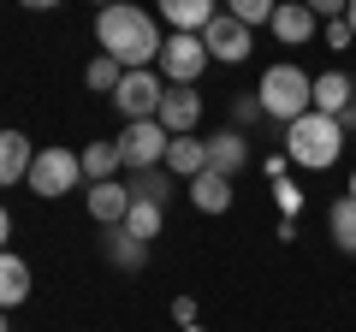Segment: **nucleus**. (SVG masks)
I'll return each instance as SVG.
<instances>
[{
    "label": "nucleus",
    "mask_w": 356,
    "mask_h": 332,
    "mask_svg": "<svg viewBox=\"0 0 356 332\" xmlns=\"http://www.w3.org/2000/svg\"><path fill=\"white\" fill-rule=\"evenodd\" d=\"M273 6H280V0H226V13L238 18V24H273Z\"/></svg>",
    "instance_id": "393cba45"
},
{
    "label": "nucleus",
    "mask_w": 356,
    "mask_h": 332,
    "mask_svg": "<svg viewBox=\"0 0 356 332\" xmlns=\"http://www.w3.org/2000/svg\"><path fill=\"white\" fill-rule=\"evenodd\" d=\"M172 320L178 326H196V297H172Z\"/></svg>",
    "instance_id": "c85d7f7f"
},
{
    "label": "nucleus",
    "mask_w": 356,
    "mask_h": 332,
    "mask_svg": "<svg viewBox=\"0 0 356 332\" xmlns=\"http://www.w3.org/2000/svg\"><path fill=\"white\" fill-rule=\"evenodd\" d=\"M184 190H191L196 214H226V208H232V179H226V172H196Z\"/></svg>",
    "instance_id": "a211bd4d"
},
{
    "label": "nucleus",
    "mask_w": 356,
    "mask_h": 332,
    "mask_svg": "<svg viewBox=\"0 0 356 332\" xmlns=\"http://www.w3.org/2000/svg\"><path fill=\"white\" fill-rule=\"evenodd\" d=\"M202 65H208V48H202L196 30H172L166 36V48H161V77L166 83H196Z\"/></svg>",
    "instance_id": "6e6552de"
},
{
    "label": "nucleus",
    "mask_w": 356,
    "mask_h": 332,
    "mask_svg": "<svg viewBox=\"0 0 356 332\" xmlns=\"http://www.w3.org/2000/svg\"><path fill=\"white\" fill-rule=\"evenodd\" d=\"M178 332H208V326H202V320H196V326H178Z\"/></svg>",
    "instance_id": "f704fd0d"
},
{
    "label": "nucleus",
    "mask_w": 356,
    "mask_h": 332,
    "mask_svg": "<svg viewBox=\"0 0 356 332\" xmlns=\"http://www.w3.org/2000/svg\"><path fill=\"white\" fill-rule=\"evenodd\" d=\"M24 297H30V261L0 249V308H18Z\"/></svg>",
    "instance_id": "6ab92c4d"
},
{
    "label": "nucleus",
    "mask_w": 356,
    "mask_h": 332,
    "mask_svg": "<svg viewBox=\"0 0 356 332\" xmlns=\"http://www.w3.org/2000/svg\"><path fill=\"white\" fill-rule=\"evenodd\" d=\"M30 190L42 196V202H54V196H65V190H77L83 184V154H72V149H36V160H30Z\"/></svg>",
    "instance_id": "20e7f679"
},
{
    "label": "nucleus",
    "mask_w": 356,
    "mask_h": 332,
    "mask_svg": "<svg viewBox=\"0 0 356 332\" xmlns=\"http://www.w3.org/2000/svg\"><path fill=\"white\" fill-rule=\"evenodd\" d=\"M154 13H161L172 30H196V36H202L208 18L220 13V0H154Z\"/></svg>",
    "instance_id": "f3484780"
},
{
    "label": "nucleus",
    "mask_w": 356,
    "mask_h": 332,
    "mask_svg": "<svg viewBox=\"0 0 356 332\" xmlns=\"http://www.w3.org/2000/svg\"><path fill=\"white\" fill-rule=\"evenodd\" d=\"M172 190H178V179L166 172V166H143V172H131V196H143V202H172Z\"/></svg>",
    "instance_id": "412c9836"
},
{
    "label": "nucleus",
    "mask_w": 356,
    "mask_h": 332,
    "mask_svg": "<svg viewBox=\"0 0 356 332\" xmlns=\"http://www.w3.org/2000/svg\"><path fill=\"white\" fill-rule=\"evenodd\" d=\"M344 24H350V30H356V0H350V6H344Z\"/></svg>",
    "instance_id": "473e14b6"
},
{
    "label": "nucleus",
    "mask_w": 356,
    "mask_h": 332,
    "mask_svg": "<svg viewBox=\"0 0 356 332\" xmlns=\"http://www.w3.org/2000/svg\"><path fill=\"white\" fill-rule=\"evenodd\" d=\"M113 142H119V154H125V172H143V166H166V142H172V131H166L161 119H131Z\"/></svg>",
    "instance_id": "39448f33"
},
{
    "label": "nucleus",
    "mask_w": 356,
    "mask_h": 332,
    "mask_svg": "<svg viewBox=\"0 0 356 332\" xmlns=\"http://www.w3.org/2000/svg\"><path fill=\"white\" fill-rule=\"evenodd\" d=\"M0 332H6V308H0Z\"/></svg>",
    "instance_id": "e433bc0d"
},
{
    "label": "nucleus",
    "mask_w": 356,
    "mask_h": 332,
    "mask_svg": "<svg viewBox=\"0 0 356 332\" xmlns=\"http://www.w3.org/2000/svg\"><path fill=\"white\" fill-rule=\"evenodd\" d=\"M327 231H332V243H339L344 256H356V196H339L327 208Z\"/></svg>",
    "instance_id": "4be33fe9"
},
{
    "label": "nucleus",
    "mask_w": 356,
    "mask_h": 332,
    "mask_svg": "<svg viewBox=\"0 0 356 332\" xmlns=\"http://www.w3.org/2000/svg\"><path fill=\"white\" fill-rule=\"evenodd\" d=\"M344 154V125L327 113H303L285 125V160L303 166V172H327L332 160Z\"/></svg>",
    "instance_id": "7ed1b4c3"
},
{
    "label": "nucleus",
    "mask_w": 356,
    "mask_h": 332,
    "mask_svg": "<svg viewBox=\"0 0 356 332\" xmlns=\"http://www.w3.org/2000/svg\"><path fill=\"white\" fill-rule=\"evenodd\" d=\"M273 190H280V208H285V214H291V208H303V190H297V184H273Z\"/></svg>",
    "instance_id": "c756f323"
},
{
    "label": "nucleus",
    "mask_w": 356,
    "mask_h": 332,
    "mask_svg": "<svg viewBox=\"0 0 356 332\" xmlns=\"http://www.w3.org/2000/svg\"><path fill=\"white\" fill-rule=\"evenodd\" d=\"M267 30H273V42H280V48H303V42L321 30V18L309 13L303 0H280V6H273V24H267Z\"/></svg>",
    "instance_id": "1a4fd4ad"
},
{
    "label": "nucleus",
    "mask_w": 356,
    "mask_h": 332,
    "mask_svg": "<svg viewBox=\"0 0 356 332\" xmlns=\"http://www.w3.org/2000/svg\"><path fill=\"white\" fill-rule=\"evenodd\" d=\"M303 6L321 18V24H327V18H344V6H350V0H303Z\"/></svg>",
    "instance_id": "cd10ccee"
},
{
    "label": "nucleus",
    "mask_w": 356,
    "mask_h": 332,
    "mask_svg": "<svg viewBox=\"0 0 356 332\" xmlns=\"http://www.w3.org/2000/svg\"><path fill=\"white\" fill-rule=\"evenodd\" d=\"M344 196H356V166H350V184H344Z\"/></svg>",
    "instance_id": "72a5a7b5"
},
{
    "label": "nucleus",
    "mask_w": 356,
    "mask_h": 332,
    "mask_svg": "<svg viewBox=\"0 0 356 332\" xmlns=\"http://www.w3.org/2000/svg\"><path fill=\"white\" fill-rule=\"evenodd\" d=\"M243 166H250V137H243L238 125H232V131H214V137H208V172L238 179Z\"/></svg>",
    "instance_id": "ddd939ff"
},
{
    "label": "nucleus",
    "mask_w": 356,
    "mask_h": 332,
    "mask_svg": "<svg viewBox=\"0 0 356 332\" xmlns=\"http://www.w3.org/2000/svg\"><path fill=\"white\" fill-rule=\"evenodd\" d=\"M255 101H261L267 119L291 125V119L315 113V77H309L303 65L280 60V65H267V72H261V83H255Z\"/></svg>",
    "instance_id": "f03ea898"
},
{
    "label": "nucleus",
    "mask_w": 356,
    "mask_h": 332,
    "mask_svg": "<svg viewBox=\"0 0 356 332\" xmlns=\"http://www.w3.org/2000/svg\"><path fill=\"white\" fill-rule=\"evenodd\" d=\"M30 160H36V149H30L24 131H0V190L24 184L30 179Z\"/></svg>",
    "instance_id": "2eb2a0df"
},
{
    "label": "nucleus",
    "mask_w": 356,
    "mask_h": 332,
    "mask_svg": "<svg viewBox=\"0 0 356 332\" xmlns=\"http://www.w3.org/2000/svg\"><path fill=\"white\" fill-rule=\"evenodd\" d=\"M232 119H238V125H255V119H267V113H261L255 95H238V101H232Z\"/></svg>",
    "instance_id": "bb28decb"
},
{
    "label": "nucleus",
    "mask_w": 356,
    "mask_h": 332,
    "mask_svg": "<svg viewBox=\"0 0 356 332\" xmlns=\"http://www.w3.org/2000/svg\"><path fill=\"white\" fill-rule=\"evenodd\" d=\"M149 249H154V243L131 238L125 226H107L102 231V256H107V267H119V273H143V267H149Z\"/></svg>",
    "instance_id": "f8f14e48"
},
{
    "label": "nucleus",
    "mask_w": 356,
    "mask_h": 332,
    "mask_svg": "<svg viewBox=\"0 0 356 332\" xmlns=\"http://www.w3.org/2000/svg\"><path fill=\"white\" fill-rule=\"evenodd\" d=\"M161 119L172 137H184V131H196V119H202V95H196V83H166V101H161Z\"/></svg>",
    "instance_id": "9d476101"
},
{
    "label": "nucleus",
    "mask_w": 356,
    "mask_h": 332,
    "mask_svg": "<svg viewBox=\"0 0 356 332\" xmlns=\"http://www.w3.org/2000/svg\"><path fill=\"white\" fill-rule=\"evenodd\" d=\"M202 48H208V60H220V65H243V60H250V48H255V30L238 24L232 13H214V18H208V30H202Z\"/></svg>",
    "instance_id": "0eeeda50"
},
{
    "label": "nucleus",
    "mask_w": 356,
    "mask_h": 332,
    "mask_svg": "<svg viewBox=\"0 0 356 332\" xmlns=\"http://www.w3.org/2000/svg\"><path fill=\"white\" fill-rule=\"evenodd\" d=\"M131 202H137V196H131V184H119V179H107V184H89V219H95V226H125V214H131Z\"/></svg>",
    "instance_id": "9b49d317"
},
{
    "label": "nucleus",
    "mask_w": 356,
    "mask_h": 332,
    "mask_svg": "<svg viewBox=\"0 0 356 332\" xmlns=\"http://www.w3.org/2000/svg\"><path fill=\"white\" fill-rule=\"evenodd\" d=\"M161 226H166V208L137 196V202H131V214H125V231H131V238H143V243H154V238H161Z\"/></svg>",
    "instance_id": "5701e85b"
},
{
    "label": "nucleus",
    "mask_w": 356,
    "mask_h": 332,
    "mask_svg": "<svg viewBox=\"0 0 356 332\" xmlns=\"http://www.w3.org/2000/svg\"><path fill=\"white\" fill-rule=\"evenodd\" d=\"M95 42H102V53H113L125 72L161 65V48H166V36L154 30V18L143 13V6H131V0H113V6L95 13Z\"/></svg>",
    "instance_id": "f257e3e1"
},
{
    "label": "nucleus",
    "mask_w": 356,
    "mask_h": 332,
    "mask_svg": "<svg viewBox=\"0 0 356 332\" xmlns=\"http://www.w3.org/2000/svg\"><path fill=\"white\" fill-rule=\"evenodd\" d=\"M102 6H113V0H95V13H102Z\"/></svg>",
    "instance_id": "c9c22d12"
},
{
    "label": "nucleus",
    "mask_w": 356,
    "mask_h": 332,
    "mask_svg": "<svg viewBox=\"0 0 356 332\" xmlns=\"http://www.w3.org/2000/svg\"><path fill=\"white\" fill-rule=\"evenodd\" d=\"M166 172L184 179V184H191L196 172H208V137H196V131L172 137V142H166Z\"/></svg>",
    "instance_id": "4468645a"
},
{
    "label": "nucleus",
    "mask_w": 356,
    "mask_h": 332,
    "mask_svg": "<svg viewBox=\"0 0 356 332\" xmlns=\"http://www.w3.org/2000/svg\"><path fill=\"white\" fill-rule=\"evenodd\" d=\"M83 83H89V90H95V95H113L119 83H125V65H119L113 53H95V60L83 65Z\"/></svg>",
    "instance_id": "b1692460"
},
{
    "label": "nucleus",
    "mask_w": 356,
    "mask_h": 332,
    "mask_svg": "<svg viewBox=\"0 0 356 332\" xmlns=\"http://www.w3.org/2000/svg\"><path fill=\"white\" fill-rule=\"evenodd\" d=\"M161 101H166V77H161V65L125 72V83L113 90V107L125 113V125H131V119H154V113H161Z\"/></svg>",
    "instance_id": "423d86ee"
},
{
    "label": "nucleus",
    "mask_w": 356,
    "mask_h": 332,
    "mask_svg": "<svg viewBox=\"0 0 356 332\" xmlns=\"http://www.w3.org/2000/svg\"><path fill=\"white\" fill-rule=\"evenodd\" d=\"M6 238H13V214L0 208V249H6Z\"/></svg>",
    "instance_id": "7c9ffc66"
},
{
    "label": "nucleus",
    "mask_w": 356,
    "mask_h": 332,
    "mask_svg": "<svg viewBox=\"0 0 356 332\" xmlns=\"http://www.w3.org/2000/svg\"><path fill=\"white\" fill-rule=\"evenodd\" d=\"M321 36H327V48H332V53H344V48L356 42V30L344 24V18H327V24H321Z\"/></svg>",
    "instance_id": "a878e982"
},
{
    "label": "nucleus",
    "mask_w": 356,
    "mask_h": 332,
    "mask_svg": "<svg viewBox=\"0 0 356 332\" xmlns=\"http://www.w3.org/2000/svg\"><path fill=\"white\" fill-rule=\"evenodd\" d=\"M119 166H125L119 142H89V149H83V179H89V184H107V179H119Z\"/></svg>",
    "instance_id": "aec40b11"
},
{
    "label": "nucleus",
    "mask_w": 356,
    "mask_h": 332,
    "mask_svg": "<svg viewBox=\"0 0 356 332\" xmlns=\"http://www.w3.org/2000/svg\"><path fill=\"white\" fill-rule=\"evenodd\" d=\"M350 101H356V77L350 72H321L315 77V113L344 119V113H350Z\"/></svg>",
    "instance_id": "dca6fc26"
},
{
    "label": "nucleus",
    "mask_w": 356,
    "mask_h": 332,
    "mask_svg": "<svg viewBox=\"0 0 356 332\" xmlns=\"http://www.w3.org/2000/svg\"><path fill=\"white\" fill-rule=\"evenodd\" d=\"M18 6H30V13H54L60 0H18Z\"/></svg>",
    "instance_id": "2f4dec72"
}]
</instances>
